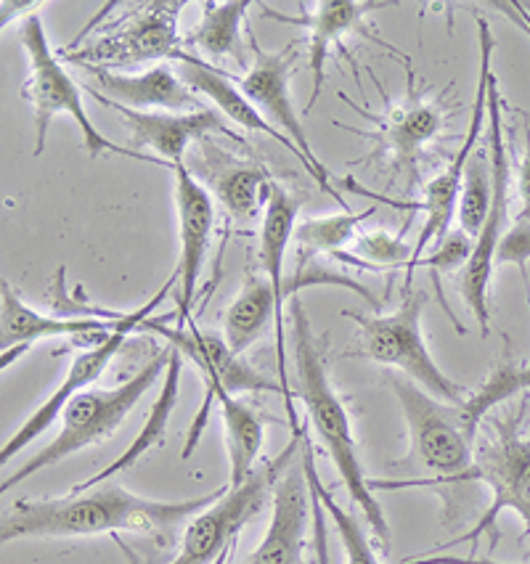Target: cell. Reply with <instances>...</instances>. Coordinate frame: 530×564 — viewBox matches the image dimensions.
Wrapping results in <instances>:
<instances>
[{"label":"cell","mask_w":530,"mask_h":564,"mask_svg":"<svg viewBox=\"0 0 530 564\" xmlns=\"http://www.w3.org/2000/svg\"><path fill=\"white\" fill-rule=\"evenodd\" d=\"M403 564H507L496 560H480V556H451V554H430L417 556V560H405Z\"/></svg>","instance_id":"cell-38"},{"label":"cell","mask_w":530,"mask_h":564,"mask_svg":"<svg viewBox=\"0 0 530 564\" xmlns=\"http://www.w3.org/2000/svg\"><path fill=\"white\" fill-rule=\"evenodd\" d=\"M405 72H409V85H405V98L398 107H392L388 101V111L385 115H371L369 109L356 107L348 101V96L339 94L348 107H353L358 115L366 117L369 122H375V130H358L350 124L335 122L337 128L348 130L353 135H361L366 141H375V152H369L366 160H385L392 170H405V173L414 178L417 175V162L422 156L424 147L430 141H435L437 133L446 124L448 109H446V90L443 94H419L414 85V69L405 62Z\"/></svg>","instance_id":"cell-11"},{"label":"cell","mask_w":530,"mask_h":564,"mask_svg":"<svg viewBox=\"0 0 530 564\" xmlns=\"http://www.w3.org/2000/svg\"><path fill=\"white\" fill-rule=\"evenodd\" d=\"M405 231V228H403ZM401 234L390 231H366L353 241V252H339L337 260L361 265L366 271H388V268H409L414 258V245H405Z\"/></svg>","instance_id":"cell-33"},{"label":"cell","mask_w":530,"mask_h":564,"mask_svg":"<svg viewBox=\"0 0 530 564\" xmlns=\"http://www.w3.org/2000/svg\"><path fill=\"white\" fill-rule=\"evenodd\" d=\"M234 551H237V543H234V546H231V549H226V551H224V554H220V556H218V560H215L213 564H228V560H231V554H234Z\"/></svg>","instance_id":"cell-39"},{"label":"cell","mask_w":530,"mask_h":564,"mask_svg":"<svg viewBox=\"0 0 530 564\" xmlns=\"http://www.w3.org/2000/svg\"><path fill=\"white\" fill-rule=\"evenodd\" d=\"M530 262V220H517L507 234L501 236L499 252H496V268L517 265L526 275V265Z\"/></svg>","instance_id":"cell-35"},{"label":"cell","mask_w":530,"mask_h":564,"mask_svg":"<svg viewBox=\"0 0 530 564\" xmlns=\"http://www.w3.org/2000/svg\"><path fill=\"white\" fill-rule=\"evenodd\" d=\"M175 284H179V275L173 273L167 279V284L162 286V290L156 292L147 305H141L139 311L126 313V316H122V321H120V326H117V329L109 334L107 339H101V343L94 345V347H85L80 356H75V360L69 364L67 373H64L62 384H58L56 390L51 392V395L45 398L41 405H37L35 413L28 416V422H24L22 427H19L14 435L6 441L3 451H0V464H9L11 458L22 454V451L28 448V445L35 441V437H41L43 432L48 430L51 424H54V419L62 416V411L67 409V403L72 398H77V395H83V392L94 390V384L104 377V371H107V366L112 364V358L122 350L126 339L133 332H141L143 321L152 316L156 307L165 303V297Z\"/></svg>","instance_id":"cell-12"},{"label":"cell","mask_w":530,"mask_h":564,"mask_svg":"<svg viewBox=\"0 0 530 564\" xmlns=\"http://www.w3.org/2000/svg\"><path fill=\"white\" fill-rule=\"evenodd\" d=\"M96 85H85L88 94L104 96L107 101L139 111H196L202 109L199 96L181 80L167 64H154L139 75H122L112 69L85 67Z\"/></svg>","instance_id":"cell-22"},{"label":"cell","mask_w":530,"mask_h":564,"mask_svg":"<svg viewBox=\"0 0 530 564\" xmlns=\"http://www.w3.org/2000/svg\"><path fill=\"white\" fill-rule=\"evenodd\" d=\"M175 173V207H179V239H181V254H179V329L192 321V305L196 284H199L202 265H205L209 236H213L215 226V202L213 196L186 162L173 167Z\"/></svg>","instance_id":"cell-18"},{"label":"cell","mask_w":530,"mask_h":564,"mask_svg":"<svg viewBox=\"0 0 530 564\" xmlns=\"http://www.w3.org/2000/svg\"><path fill=\"white\" fill-rule=\"evenodd\" d=\"M141 332L160 334L183 358L194 360L207 387H224V390L234 392V395H245V392H277V395L284 398V387L260 377L258 371L245 364V358L237 356L228 347L224 337H218L213 332H199L194 321H188L183 329H179V326L170 329L165 318L149 316L143 321Z\"/></svg>","instance_id":"cell-17"},{"label":"cell","mask_w":530,"mask_h":564,"mask_svg":"<svg viewBox=\"0 0 530 564\" xmlns=\"http://www.w3.org/2000/svg\"><path fill=\"white\" fill-rule=\"evenodd\" d=\"M183 0H152L139 3L115 19L109 28L96 32L88 43H75L64 51V62L77 67L96 69H126L143 67V64L165 62L186 54V45L179 32Z\"/></svg>","instance_id":"cell-6"},{"label":"cell","mask_w":530,"mask_h":564,"mask_svg":"<svg viewBox=\"0 0 530 564\" xmlns=\"http://www.w3.org/2000/svg\"><path fill=\"white\" fill-rule=\"evenodd\" d=\"M277 316L279 300L271 281L250 273L237 297L226 307L224 339L237 356L245 358V352L266 334L268 321L273 318V324H277Z\"/></svg>","instance_id":"cell-28"},{"label":"cell","mask_w":530,"mask_h":564,"mask_svg":"<svg viewBox=\"0 0 530 564\" xmlns=\"http://www.w3.org/2000/svg\"><path fill=\"white\" fill-rule=\"evenodd\" d=\"M477 43H480V77H477V96L473 117H469L467 135H464L459 152L454 154V160L448 162V167L443 173H437L433 181L424 186V199L414 202V205H403V202H392L390 196L371 194L369 188H361L353 178H345L343 183L350 188V192L369 196L371 202H382V205H398L409 213H424L422 231H419V239L414 245V258H411L409 268H405V281L403 284H411V275H414V268H419V260L424 258V249L430 245H437L443 241L451 231V223H454L456 207H459V194H462V181H464V167H467L469 156L475 152L477 138L483 133V124L488 120V80H490V56H494L496 41L490 35V24L483 17H477Z\"/></svg>","instance_id":"cell-7"},{"label":"cell","mask_w":530,"mask_h":564,"mask_svg":"<svg viewBox=\"0 0 530 564\" xmlns=\"http://www.w3.org/2000/svg\"><path fill=\"white\" fill-rule=\"evenodd\" d=\"M303 443V432H292V443L277 458H266L239 488H228L224 498L209 503L188 520L181 549L167 564H213L237 543L239 530L266 507L279 475L292 464L294 451Z\"/></svg>","instance_id":"cell-8"},{"label":"cell","mask_w":530,"mask_h":564,"mask_svg":"<svg viewBox=\"0 0 530 564\" xmlns=\"http://www.w3.org/2000/svg\"><path fill=\"white\" fill-rule=\"evenodd\" d=\"M126 316V313H122ZM120 318H98V316H75V318H58L45 316L24 303L19 292L9 281L0 284V366L9 369V364L22 356L30 345L41 343V339L54 337H94L101 339L112 334L120 326Z\"/></svg>","instance_id":"cell-19"},{"label":"cell","mask_w":530,"mask_h":564,"mask_svg":"<svg viewBox=\"0 0 530 564\" xmlns=\"http://www.w3.org/2000/svg\"><path fill=\"white\" fill-rule=\"evenodd\" d=\"M375 213L377 207H366L361 213H339L300 220L292 236L294 247H298V275L305 273V265H311L318 254L337 258L339 252H348L358 236V226Z\"/></svg>","instance_id":"cell-29"},{"label":"cell","mask_w":530,"mask_h":564,"mask_svg":"<svg viewBox=\"0 0 530 564\" xmlns=\"http://www.w3.org/2000/svg\"><path fill=\"white\" fill-rule=\"evenodd\" d=\"M292 347L298 398L303 400L307 422H311L313 432H316V437L322 441L332 464H335L345 490L356 501V507L361 509L366 522L371 524V533L377 535V541L382 546H388L390 524L385 520V511L379 507L371 480L364 475L348 409H345V403L339 400L335 387L329 382L322 352H318L316 343H313L311 321H307L300 300H292Z\"/></svg>","instance_id":"cell-2"},{"label":"cell","mask_w":530,"mask_h":564,"mask_svg":"<svg viewBox=\"0 0 530 564\" xmlns=\"http://www.w3.org/2000/svg\"><path fill=\"white\" fill-rule=\"evenodd\" d=\"M504 117H501V94L499 83L490 75L488 80V154L490 170H494V202H490V215L477 234L473 258L459 275V292L464 303L469 305L473 316L480 326V337L490 334V311H488V284L496 268V252H499V241L507 223L509 207V156L507 141H504Z\"/></svg>","instance_id":"cell-13"},{"label":"cell","mask_w":530,"mask_h":564,"mask_svg":"<svg viewBox=\"0 0 530 564\" xmlns=\"http://www.w3.org/2000/svg\"><path fill=\"white\" fill-rule=\"evenodd\" d=\"M250 0H226V3H215L207 0L202 6L199 24L183 37L186 48H194L196 58L220 67V62H237L245 64V43H241V24H245L247 11H250Z\"/></svg>","instance_id":"cell-27"},{"label":"cell","mask_w":530,"mask_h":564,"mask_svg":"<svg viewBox=\"0 0 530 564\" xmlns=\"http://www.w3.org/2000/svg\"><path fill=\"white\" fill-rule=\"evenodd\" d=\"M530 390V366H520L515 360H504L496 366L494 371L483 379V384L467 395L464 403L456 405L459 411V422L469 435H477L483 419L488 416V411H494L496 405L507 403L509 398L520 395V392Z\"/></svg>","instance_id":"cell-30"},{"label":"cell","mask_w":530,"mask_h":564,"mask_svg":"<svg viewBox=\"0 0 530 564\" xmlns=\"http://www.w3.org/2000/svg\"><path fill=\"white\" fill-rule=\"evenodd\" d=\"M250 45H252L255 62L247 67L245 77H239L237 80L241 94L250 98L255 107L263 111L268 120L277 124L281 133L290 138L294 147L303 152L307 165H311V178L316 181L339 207L348 209L343 196H339V192H335V186L329 183V173H326V167L318 162V156L313 154L311 141H307V133L303 128V120H300L298 111H294L290 80H292L294 62H298V54H294V51H298L300 41H292L290 45H284V48L277 51V54L260 48L258 41H255V35L250 37Z\"/></svg>","instance_id":"cell-14"},{"label":"cell","mask_w":530,"mask_h":564,"mask_svg":"<svg viewBox=\"0 0 530 564\" xmlns=\"http://www.w3.org/2000/svg\"><path fill=\"white\" fill-rule=\"evenodd\" d=\"M170 350L160 352V356L149 360L141 371H136L133 377L126 379L122 384L109 387V390H101V387H94V390L83 392V395L72 398L67 409L62 411V430L45 448L37 451L30 462H24L17 471H11L3 482H0V490L9 494L11 488L19 482L30 480L37 471L56 467L58 462L69 458L72 454H80V451L90 448V445H101L104 441L115 435L120 430V424L126 422L128 413L141 403V398L147 395L149 390L156 384V379L165 377Z\"/></svg>","instance_id":"cell-3"},{"label":"cell","mask_w":530,"mask_h":564,"mask_svg":"<svg viewBox=\"0 0 530 564\" xmlns=\"http://www.w3.org/2000/svg\"><path fill=\"white\" fill-rule=\"evenodd\" d=\"M522 416V413H520ZM520 416L507 422H494V435L475 451L473 469L464 475L467 480H480L490 488V507L473 530L454 538L451 543H475L477 538L490 533V541H499L496 520L501 511H515L526 524V535L530 541V435H520Z\"/></svg>","instance_id":"cell-9"},{"label":"cell","mask_w":530,"mask_h":564,"mask_svg":"<svg viewBox=\"0 0 530 564\" xmlns=\"http://www.w3.org/2000/svg\"><path fill=\"white\" fill-rule=\"evenodd\" d=\"M303 467H305V477H307V488H311V494L322 501L326 514H329L332 522H335L339 541H343L345 564H379L377 551H375V546H371L364 524L358 522L350 511H345L343 507H339V503L335 501V496H332L329 490L322 485V477L313 471L311 443H307L305 437H303Z\"/></svg>","instance_id":"cell-31"},{"label":"cell","mask_w":530,"mask_h":564,"mask_svg":"<svg viewBox=\"0 0 530 564\" xmlns=\"http://www.w3.org/2000/svg\"><path fill=\"white\" fill-rule=\"evenodd\" d=\"M41 0H3V3H0V22H3V28H9L11 22H14V19H19V17H24V19H30V17H35V11L41 9Z\"/></svg>","instance_id":"cell-37"},{"label":"cell","mask_w":530,"mask_h":564,"mask_svg":"<svg viewBox=\"0 0 530 564\" xmlns=\"http://www.w3.org/2000/svg\"><path fill=\"white\" fill-rule=\"evenodd\" d=\"M199 147V162H205V181L213 186L226 213L239 223H252L258 215H266L277 181H271V175L255 162L231 160L209 138Z\"/></svg>","instance_id":"cell-25"},{"label":"cell","mask_w":530,"mask_h":564,"mask_svg":"<svg viewBox=\"0 0 530 564\" xmlns=\"http://www.w3.org/2000/svg\"><path fill=\"white\" fill-rule=\"evenodd\" d=\"M90 96H94L101 107L112 109L122 117L130 135H133L136 152H139V149H152L165 167L181 165L188 147L207 141L209 135H226L239 143L245 141V138L228 128L218 109L202 107L196 111H139L107 101V98L98 94Z\"/></svg>","instance_id":"cell-16"},{"label":"cell","mask_w":530,"mask_h":564,"mask_svg":"<svg viewBox=\"0 0 530 564\" xmlns=\"http://www.w3.org/2000/svg\"><path fill=\"white\" fill-rule=\"evenodd\" d=\"M298 213H300V196H294L290 188L277 183L271 192V202H268L263 223H260V262H263L268 281H271L273 292L279 300V316L273 324L277 332V369H279V384L284 387V403L286 413H290V427L292 432H300L298 416H294L292 405V390L286 382V290H284V258L286 247H290L294 228H298Z\"/></svg>","instance_id":"cell-20"},{"label":"cell","mask_w":530,"mask_h":564,"mask_svg":"<svg viewBox=\"0 0 530 564\" xmlns=\"http://www.w3.org/2000/svg\"><path fill=\"white\" fill-rule=\"evenodd\" d=\"M424 305H428V294L419 292L414 284H403L401 305L388 316H358L350 311H345L343 316L358 324V337H361L358 356L390 366V369H401L430 395L459 405L467 400L469 390L443 373L435 358L430 356L422 334Z\"/></svg>","instance_id":"cell-5"},{"label":"cell","mask_w":530,"mask_h":564,"mask_svg":"<svg viewBox=\"0 0 530 564\" xmlns=\"http://www.w3.org/2000/svg\"><path fill=\"white\" fill-rule=\"evenodd\" d=\"M473 249H475L473 236L464 234L462 228H451L446 239L437 241L433 254H430V258L419 260V265L430 268V275H433V281L437 286L441 275L464 271V268H467L469 258H473Z\"/></svg>","instance_id":"cell-34"},{"label":"cell","mask_w":530,"mask_h":564,"mask_svg":"<svg viewBox=\"0 0 530 564\" xmlns=\"http://www.w3.org/2000/svg\"><path fill=\"white\" fill-rule=\"evenodd\" d=\"M179 75L196 96H207L209 101L224 111L228 120L237 122L239 128L263 133L271 138V141H277L279 147H284L286 152H290L294 160L307 170V175H311V165H307L303 152L294 147L290 138L281 133L277 124L268 120L263 111L255 107L250 98L241 94V88L237 85V80H234V75H228L224 67H213V64L202 62V58H196L186 51V54L179 58Z\"/></svg>","instance_id":"cell-24"},{"label":"cell","mask_w":530,"mask_h":564,"mask_svg":"<svg viewBox=\"0 0 530 564\" xmlns=\"http://www.w3.org/2000/svg\"><path fill=\"white\" fill-rule=\"evenodd\" d=\"M213 403H218L220 422H224L226 430L228 462H231V482H228V488H239L258 469L260 451H263L266 443V427L263 416L245 398L234 395V392L224 390V387H207V403L196 413L192 430H188L186 445L181 451V458H192L194 448L199 445L202 430H205L209 405Z\"/></svg>","instance_id":"cell-21"},{"label":"cell","mask_w":530,"mask_h":564,"mask_svg":"<svg viewBox=\"0 0 530 564\" xmlns=\"http://www.w3.org/2000/svg\"><path fill=\"white\" fill-rule=\"evenodd\" d=\"M228 488L186 501H152L130 494L122 485L104 482L88 490H72L62 498L19 501L0 522V541L22 538H85L101 533H152L167 538L179 524L207 509Z\"/></svg>","instance_id":"cell-1"},{"label":"cell","mask_w":530,"mask_h":564,"mask_svg":"<svg viewBox=\"0 0 530 564\" xmlns=\"http://www.w3.org/2000/svg\"><path fill=\"white\" fill-rule=\"evenodd\" d=\"M170 350V358H167V369H165V382H162V390L160 395H156L152 411H149L147 422H143V427L139 435L130 441V445L126 451H122L120 456L115 458L112 464H107L101 471H96L90 480H85L80 485H75L72 490H88V488H96V485H104L109 480H115L120 471H126L133 467L136 462H139L141 456H147L149 451L156 448V445H165V437H167V424H170V416H173L175 405H179V395H181V371H183V356L175 347H167Z\"/></svg>","instance_id":"cell-26"},{"label":"cell","mask_w":530,"mask_h":564,"mask_svg":"<svg viewBox=\"0 0 530 564\" xmlns=\"http://www.w3.org/2000/svg\"><path fill=\"white\" fill-rule=\"evenodd\" d=\"M390 387L409 424L411 454L443 477L441 482H464L475 462V437L464 430L456 405L430 395L411 379L392 377Z\"/></svg>","instance_id":"cell-10"},{"label":"cell","mask_w":530,"mask_h":564,"mask_svg":"<svg viewBox=\"0 0 530 564\" xmlns=\"http://www.w3.org/2000/svg\"><path fill=\"white\" fill-rule=\"evenodd\" d=\"M305 467H286L271 494V522L247 564H300L307 524Z\"/></svg>","instance_id":"cell-23"},{"label":"cell","mask_w":530,"mask_h":564,"mask_svg":"<svg viewBox=\"0 0 530 564\" xmlns=\"http://www.w3.org/2000/svg\"><path fill=\"white\" fill-rule=\"evenodd\" d=\"M517 202H520L517 220H530V120L526 128V156H522L520 183H517Z\"/></svg>","instance_id":"cell-36"},{"label":"cell","mask_w":530,"mask_h":564,"mask_svg":"<svg viewBox=\"0 0 530 564\" xmlns=\"http://www.w3.org/2000/svg\"><path fill=\"white\" fill-rule=\"evenodd\" d=\"M388 3H361V0H318V3H300L298 17H284L279 11L263 6L266 17L277 19L281 24H292V28L305 30V43H307V67H311L313 88L311 98H307L305 111L316 107L318 96H322L324 83H326V64L335 51L343 56H348L345 48V37H366V41L382 45V48L396 51L390 43H385L377 35L375 28H369V19L377 9H385Z\"/></svg>","instance_id":"cell-15"},{"label":"cell","mask_w":530,"mask_h":564,"mask_svg":"<svg viewBox=\"0 0 530 564\" xmlns=\"http://www.w3.org/2000/svg\"><path fill=\"white\" fill-rule=\"evenodd\" d=\"M19 41H22L24 51H28L30 62V75L22 85V96L28 98L32 111H35V149H32V156H41L45 152L51 120H54L56 115H69L72 120L77 122V128H80L85 149H88V154L94 156V160L98 154L112 152L117 156H128V160L154 162V165H160L154 156L120 147V143L109 141L107 135L98 133V128L90 122L88 111H85L80 88H77L75 77L62 67L58 56L51 51L48 32H45L41 17L35 14L24 19Z\"/></svg>","instance_id":"cell-4"},{"label":"cell","mask_w":530,"mask_h":564,"mask_svg":"<svg viewBox=\"0 0 530 564\" xmlns=\"http://www.w3.org/2000/svg\"><path fill=\"white\" fill-rule=\"evenodd\" d=\"M494 202V170H490V154L477 152L469 156L464 167L462 194H459V228L467 236L477 239L486 226Z\"/></svg>","instance_id":"cell-32"}]
</instances>
